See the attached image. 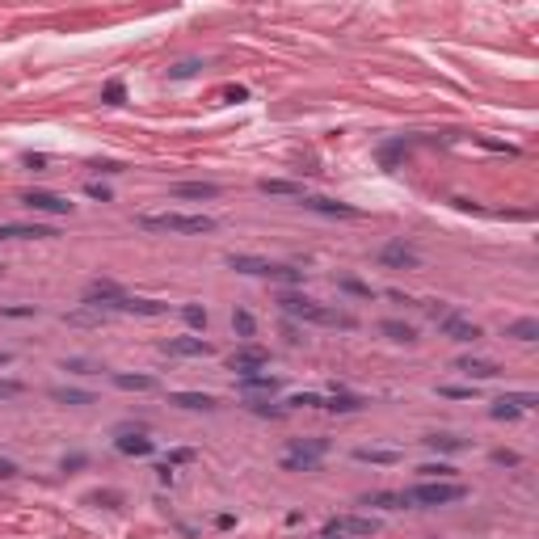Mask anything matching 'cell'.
<instances>
[{
  "mask_svg": "<svg viewBox=\"0 0 539 539\" xmlns=\"http://www.w3.org/2000/svg\"><path fill=\"white\" fill-rule=\"evenodd\" d=\"M439 333L451 337V342H481V325H472V320H464L455 312H443L439 316Z\"/></svg>",
  "mask_w": 539,
  "mask_h": 539,
  "instance_id": "8992f818",
  "label": "cell"
},
{
  "mask_svg": "<svg viewBox=\"0 0 539 539\" xmlns=\"http://www.w3.org/2000/svg\"><path fill=\"white\" fill-rule=\"evenodd\" d=\"M379 333H384L388 342H396V346H413V342H417V329H413V325H405V320H384V325H379Z\"/></svg>",
  "mask_w": 539,
  "mask_h": 539,
  "instance_id": "603a6c76",
  "label": "cell"
},
{
  "mask_svg": "<svg viewBox=\"0 0 539 539\" xmlns=\"http://www.w3.org/2000/svg\"><path fill=\"white\" fill-rule=\"evenodd\" d=\"M0 316H8V320H25V316H38V308H34V304H13V308H0Z\"/></svg>",
  "mask_w": 539,
  "mask_h": 539,
  "instance_id": "ab89813d",
  "label": "cell"
},
{
  "mask_svg": "<svg viewBox=\"0 0 539 539\" xmlns=\"http://www.w3.org/2000/svg\"><path fill=\"white\" fill-rule=\"evenodd\" d=\"M110 379H114V388H122V392H152V388H156L152 375H126V371H114Z\"/></svg>",
  "mask_w": 539,
  "mask_h": 539,
  "instance_id": "cb8c5ba5",
  "label": "cell"
},
{
  "mask_svg": "<svg viewBox=\"0 0 539 539\" xmlns=\"http://www.w3.org/2000/svg\"><path fill=\"white\" fill-rule=\"evenodd\" d=\"M232 371H240V375H253V371H261L266 363H270V350H261V346H253V342H245L232 358Z\"/></svg>",
  "mask_w": 539,
  "mask_h": 539,
  "instance_id": "ba28073f",
  "label": "cell"
},
{
  "mask_svg": "<svg viewBox=\"0 0 539 539\" xmlns=\"http://www.w3.org/2000/svg\"><path fill=\"white\" fill-rule=\"evenodd\" d=\"M245 405H249L257 417H283V413H287V409H283V405H274L270 396H245Z\"/></svg>",
  "mask_w": 539,
  "mask_h": 539,
  "instance_id": "f1b7e54d",
  "label": "cell"
},
{
  "mask_svg": "<svg viewBox=\"0 0 539 539\" xmlns=\"http://www.w3.org/2000/svg\"><path fill=\"white\" fill-rule=\"evenodd\" d=\"M160 350L173 354V358H207L211 354V342H202V337H164Z\"/></svg>",
  "mask_w": 539,
  "mask_h": 539,
  "instance_id": "52a82bcc",
  "label": "cell"
},
{
  "mask_svg": "<svg viewBox=\"0 0 539 539\" xmlns=\"http://www.w3.org/2000/svg\"><path fill=\"white\" fill-rule=\"evenodd\" d=\"M21 392H25L21 379H0V401H13V396H21Z\"/></svg>",
  "mask_w": 539,
  "mask_h": 539,
  "instance_id": "60d3db41",
  "label": "cell"
},
{
  "mask_svg": "<svg viewBox=\"0 0 539 539\" xmlns=\"http://www.w3.org/2000/svg\"><path fill=\"white\" fill-rule=\"evenodd\" d=\"M270 278L274 283H304V270H295V266H270Z\"/></svg>",
  "mask_w": 539,
  "mask_h": 539,
  "instance_id": "d590c367",
  "label": "cell"
},
{
  "mask_svg": "<svg viewBox=\"0 0 539 539\" xmlns=\"http://www.w3.org/2000/svg\"><path fill=\"white\" fill-rule=\"evenodd\" d=\"M493 464H506V468H514V464H519V455H514V451H493Z\"/></svg>",
  "mask_w": 539,
  "mask_h": 539,
  "instance_id": "c3c4849f",
  "label": "cell"
},
{
  "mask_svg": "<svg viewBox=\"0 0 539 539\" xmlns=\"http://www.w3.org/2000/svg\"><path fill=\"white\" fill-rule=\"evenodd\" d=\"M101 101H105V105H122V101H126V84H122V80H110V84L101 89Z\"/></svg>",
  "mask_w": 539,
  "mask_h": 539,
  "instance_id": "d6a6232c",
  "label": "cell"
},
{
  "mask_svg": "<svg viewBox=\"0 0 539 539\" xmlns=\"http://www.w3.org/2000/svg\"><path fill=\"white\" fill-rule=\"evenodd\" d=\"M173 198H219V186L215 181H181V186H173Z\"/></svg>",
  "mask_w": 539,
  "mask_h": 539,
  "instance_id": "7402d4cb",
  "label": "cell"
},
{
  "mask_svg": "<svg viewBox=\"0 0 539 539\" xmlns=\"http://www.w3.org/2000/svg\"><path fill=\"white\" fill-rule=\"evenodd\" d=\"M232 329H236V337H240V342H253V333H257V320H253V312L236 308V312H232Z\"/></svg>",
  "mask_w": 539,
  "mask_h": 539,
  "instance_id": "4316f807",
  "label": "cell"
},
{
  "mask_svg": "<svg viewBox=\"0 0 539 539\" xmlns=\"http://www.w3.org/2000/svg\"><path fill=\"white\" fill-rule=\"evenodd\" d=\"M337 287L350 291V295H358V299H371V295H375V291H371L367 283H358V278H337Z\"/></svg>",
  "mask_w": 539,
  "mask_h": 539,
  "instance_id": "8d00e7d4",
  "label": "cell"
},
{
  "mask_svg": "<svg viewBox=\"0 0 539 539\" xmlns=\"http://www.w3.org/2000/svg\"><path fill=\"white\" fill-rule=\"evenodd\" d=\"M139 228H148V232H177V236H207V232H215V219L211 215L169 211V215H139Z\"/></svg>",
  "mask_w": 539,
  "mask_h": 539,
  "instance_id": "7a4b0ae2",
  "label": "cell"
},
{
  "mask_svg": "<svg viewBox=\"0 0 539 539\" xmlns=\"http://www.w3.org/2000/svg\"><path fill=\"white\" fill-rule=\"evenodd\" d=\"M17 472H21V468H17V464H13V460H0V481H13V476H17Z\"/></svg>",
  "mask_w": 539,
  "mask_h": 539,
  "instance_id": "681fc988",
  "label": "cell"
},
{
  "mask_svg": "<svg viewBox=\"0 0 539 539\" xmlns=\"http://www.w3.org/2000/svg\"><path fill=\"white\" fill-rule=\"evenodd\" d=\"M455 371H460V375H468V379H498V375H502V367H498V363H489V358H460V363H455Z\"/></svg>",
  "mask_w": 539,
  "mask_h": 539,
  "instance_id": "2e32d148",
  "label": "cell"
},
{
  "mask_svg": "<svg viewBox=\"0 0 539 539\" xmlns=\"http://www.w3.org/2000/svg\"><path fill=\"white\" fill-rule=\"evenodd\" d=\"M0 367H13V354L8 350H0Z\"/></svg>",
  "mask_w": 539,
  "mask_h": 539,
  "instance_id": "f5cc1de1",
  "label": "cell"
},
{
  "mask_svg": "<svg viewBox=\"0 0 539 539\" xmlns=\"http://www.w3.org/2000/svg\"><path fill=\"white\" fill-rule=\"evenodd\" d=\"M278 388H283V379H278V375H261V371L240 375V392H245V396H274Z\"/></svg>",
  "mask_w": 539,
  "mask_h": 539,
  "instance_id": "4fadbf2b",
  "label": "cell"
},
{
  "mask_svg": "<svg viewBox=\"0 0 539 539\" xmlns=\"http://www.w3.org/2000/svg\"><path fill=\"white\" fill-rule=\"evenodd\" d=\"M84 194H89V198H97V202H110V190H105L101 181H89V186H84Z\"/></svg>",
  "mask_w": 539,
  "mask_h": 539,
  "instance_id": "f6af8a7d",
  "label": "cell"
},
{
  "mask_svg": "<svg viewBox=\"0 0 539 539\" xmlns=\"http://www.w3.org/2000/svg\"><path fill=\"white\" fill-rule=\"evenodd\" d=\"M114 312H131V316H164L169 308L160 304V299H139V295H126Z\"/></svg>",
  "mask_w": 539,
  "mask_h": 539,
  "instance_id": "d6986e66",
  "label": "cell"
},
{
  "mask_svg": "<svg viewBox=\"0 0 539 539\" xmlns=\"http://www.w3.org/2000/svg\"><path fill=\"white\" fill-rule=\"evenodd\" d=\"M181 320H186L190 329H207V308H198V304H186V308H181Z\"/></svg>",
  "mask_w": 539,
  "mask_h": 539,
  "instance_id": "836d02e7",
  "label": "cell"
},
{
  "mask_svg": "<svg viewBox=\"0 0 539 539\" xmlns=\"http://www.w3.org/2000/svg\"><path fill=\"white\" fill-rule=\"evenodd\" d=\"M156 476H160V485H173V468H169V464H160Z\"/></svg>",
  "mask_w": 539,
  "mask_h": 539,
  "instance_id": "f907efd6",
  "label": "cell"
},
{
  "mask_svg": "<svg viewBox=\"0 0 539 539\" xmlns=\"http://www.w3.org/2000/svg\"><path fill=\"white\" fill-rule=\"evenodd\" d=\"M354 460H358V464H384V468H388V464H401V451H396V447H358Z\"/></svg>",
  "mask_w": 539,
  "mask_h": 539,
  "instance_id": "44dd1931",
  "label": "cell"
},
{
  "mask_svg": "<svg viewBox=\"0 0 539 539\" xmlns=\"http://www.w3.org/2000/svg\"><path fill=\"white\" fill-rule=\"evenodd\" d=\"M304 207L316 215H333V219H358V207L337 202V198H320V194H304Z\"/></svg>",
  "mask_w": 539,
  "mask_h": 539,
  "instance_id": "30bf717a",
  "label": "cell"
},
{
  "mask_svg": "<svg viewBox=\"0 0 539 539\" xmlns=\"http://www.w3.org/2000/svg\"><path fill=\"white\" fill-rule=\"evenodd\" d=\"M198 67H202V63H198V59H186V63H177V67H173V72H169V76H173V80H186V76H194V72H198Z\"/></svg>",
  "mask_w": 539,
  "mask_h": 539,
  "instance_id": "b9f144b4",
  "label": "cell"
},
{
  "mask_svg": "<svg viewBox=\"0 0 539 539\" xmlns=\"http://www.w3.org/2000/svg\"><path fill=\"white\" fill-rule=\"evenodd\" d=\"M257 190L261 194H274V198H304V186L291 181V177H261Z\"/></svg>",
  "mask_w": 539,
  "mask_h": 539,
  "instance_id": "9a60e30c",
  "label": "cell"
},
{
  "mask_svg": "<svg viewBox=\"0 0 539 539\" xmlns=\"http://www.w3.org/2000/svg\"><path fill=\"white\" fill-rule=\"evenodd\" d=\"M51 401L55 405H67V409H84V405H97V396L93 392H84V388H51Z\"/></svg>",
  "mask_w": 539,
  "mask_h": 539,
  "instance_id": "ffe728a7",
  "label": "cell"
},
{
  "mask_svg": "<svg viewBox=\"0 0 539 539\" xmlns=\"http://www.w3.org/2000/svg\"><path fill=\"white\" fill-rule=\"evenodd\" d=\"M89 502H93V506H105V510H118V506L126 502V493H118V489H97V493H89Z\"/></svg>",
  "mask_w": 539,
  "mask_h": 539,
  "instance_id": "f546056e",
  "label": "cell"
},
{
  "mask_svg": "<svg viewBox=\"0 0 539 539\" xmlns=\"http://www.w3.org/2000/svg\"><path fill=\"white\" fill-rule=\"evenodd\" d=\"M84 464H89V455H80V451L76 455H63V472H80Z\"/></svg>",
  "mask_w": 539,
  "mask_h": 539,
  "instance_id": "bcb514c9",
  "label": "cell"
},
{
  "mask_svg": "<svg viewBox=\"0 0 539 539\" xmlns=\"http://www.w3.org/2000/svg\"><path fill=\"white\" fill-rule=\"evenodd\" d=\"M430 451H447V455H460V451H468V439H460V434H430V439H422Z\"/></svg>",
  "mask_w": 539,
  "mask_h": 539,
  "instance_id": "d4e9b609",
  "label": "cell"
},
{
  "mask_svg": "<svg viewBox=\"0 0 539 539\" xmlns=\"http://www.w3.org/2000/svg\"><path fill=\"white\" fill-rule=\"evenodd\" d=\"M325 455H329V439H291L283 468L287 472H320Z\"/></svg>",
  "mask_w": 539,
  "mask_h": 539,
  "instance_id": "277c9868",
  "label": "cell"
},
{
  "mask_svg": "<svg viewBox=\"0 0 539 539\" xmlns=\"http://www.w3.org/2000/svg\"><path fill=\"white\" fill-rule=\"evenodd\" d=\"M379 523L375 519H363V514H342L325 527V535H375Z\"/></svg>",
  "mask_w": 539,
  "mask_h": 539,
  "instance_id": "9c48e42d",
  "label": "cell"
},
{
  "mask_svg": "<svg viewBox=\"0 0 539 539\" xmlns=\"http://www.w3.org/2000/svg\"><path fill=\"white\" fill-rule=\"evenodd\" d=\"M291 405H304V409H316V405H320V396H316V392H299V396H291Z\"/></svg>",
  "mask_w": 539,
  "mask_h": 539,
  "instance_id": "7dc6e473",
  "label": "cell"
},
{
  "mask_svg": "<svg viewBox=\"0 0 539 539\" xmlns=\"http://www.w3.org/2000/svg\"><path fill=\"white\" fill-rule=\"evenodd\" d=\"M63 371H76V375H97L101 367L89 363V358H63Z\"/></svg>",
  "mask_w": 539,
  "mask_h": 539,
  "instance_id": "74e56055",
  "label": "cell"
},
{
  "mask_svg": "<svg viewBox=\"0 0 539 539\" xmlns=\"http://www.w3.org/2000/svg\"><path fill=\"white\" fill-rule=\"evenodd\" d=\"M422 476H426V481H451V476H455V468H451V464H426V468H422Z\"/></svg>",
  "mask_w": 539,
  "mask_h": 539,
  "instance_id": "f35d334b",
  "label": "cell"
},
{
  "mask_svg": "<svg viewBox=\"0 0 539 539\" xmlns=\"http://www.w3.org/2000/svg\"><path fill=\"white\" fill-rule=\"evenodd\" d=\"M506 337H514V342H535V337H539V320H535V316L510 320V325H506Z\"/></svg>",
  "mask_w": 539,
  "mask_h": 539,
  "instance_id": "484cf974",
  "label": "cell"
},
{
  "mask_svg": "<svg viewBox=\"0 0 539 539\" xmlns=\"http://www.w3.org/2000/svg\"><path fill=\"white\" fill-rule=\"evenodd\" d=\"M223 97H228V101H245L249 93H245V89H223Z\"/></svg>",
  "mask_w": 539,
  "mask_h": 539,
  "instance_id": "816d5d0a",
  "label": "cell"
},
{
  "mask_svg": "<svg viewBox=\"0 0 539 539\" xmlns=\"http://www.w3.org/2000/svg\"><path fill=\"white\" fill-rule=\"evenodd\" d=\"M401 498H405V506H455L468 498V489L460 481H422V485L405 489Z\"/></svg>",
  "mask_w": 539,
  "mask_h": 539,
  "instance_id": "3957f363",
  "label": "cell"
},
{
  "mask_svg": "<svg viewBox=\"0 0 539 539\" xmlns=\"http://www.w3.org/2000/svg\"><path fill=\"white\" fill-rule=\"evenodd\" d=\"M169 405L190 409V413H211V409H215V396H211V392H173Z\"/></svg>",
  "mask_w": 539,
  "mask_h": 539,
  "instance_id": "e0dca14e",
  "label": "cell"
},
{
  "mask_svg": "<svg viewBox=\"0 0 539 539\" xmlns=\"http://www.w3.org/2000/svg\"><path fill=\"white\" fill-rule=\"evenodd\" d=\"M21 202H25L30 211H42V215H72V202L59 198V194H51V190H25Z\"/></svg>",
  "mask_w": 539,
  "mask_h": 539,
  "instance_id": "5b68a950",
  "label": "cell"
},
{
  "mask_svg": "<svg viewBox=\"0 0 539 539\" xmlns=\"http://www.w3.org/2000/svg\"><path fill=\"white\" fill-rule=\"evenodd\" d=\"M489 417H498V422H514V417H519V409H510V405H502V401H498V405L489 409Z\"/></svg>",
  "mask_w": 539,
  "mask_h": 539,
  "instance_id": "ee69618b",
  "label": "cell"
},
{
  "mask_svg": "<svg viewBox=\"0 0 539 539\" xmlns=\"http://www.w3.org/2000/svg\"><path fill=\"white\" fill-rule=\"evenodd\" d=\"M194 460H198V451H194V447H173V451L164 455V464H169V468H181V464H194Z\"/></svg>",
  "mask_w": 539,
  "mask_h": 539,
  "instance_id": "e575fe53",
  "label": "cell"
},
{
  "mask_svg": "<svg viewBox=\"0 0 539 539\" xmlns=\"http://www.w3.org/2000/svg\"><path fill=\"white\" fill-rule=\"evenodd\" d=\"M114 447H118V455H131V460H143V455H152V451H156V443H152V439L131 434V430H118Z\"/></svg>",
  "mask_w": 539,
  "mask_h": 539,
  "instance_id": "7c38bea8",
  "label": "cell"
},
{
  "mask_svg": "<svg viewBox=\"0 0 539 539\" xmlns=\"http://www.w3.org/2000/svg\"><path fill=\"white\" fill-rule=\"evenodd\" d=\"M502 405H510V409L527 413V409H535V405H539V396H535V392H506V396H502Z\"/></svg>",
  "mask_w": 539,
  "mask_h": 539,
  "instance_id": "4dcf8cb0",
  "label": "cell"
},
{
  "mask_svg": "<svg viewBox=\"0 0 539 539\" xmlns=\"http://www.w3.org/2000/svg\"><path fill=\"white\" fill-rule=\"evenodd\" d=\"M439 396H451V401H472V396H476V388H451V384H447V388H439Z\"/></svg>",
  "mask_w": 539,
  "mask_h": 539,
  "instance_id": "7bdbcfd3",
  "label": "cell"
},
{
  "mask_svg": "<svg viewBox=\"0 0 539 539\" xmlns=\"http://www.w3.org/2000/svg\"><path fill=\"white\" fill-rule=\"evenodd\" d=\"M228 266H232V270H240V274H257V278H270V266H274V261H266V257H253V253H232V257H228Z\"/></svg>",
  "mask_w": 539,
  "mask_h": 539,
  "instance_id": "ac0fdd59",
  "label": "cell"
},
{
  "mask_svg": "<svg viewBox=\"0 0 539 539\" xmlns=\"http://www.w3.org/2000/svg\"><path fill=\"white\" fill-rule=\"evenodd\" d=\"M363 502H367V506H384V510H401V506H405L401 493H367Z\"/></svg>",
  "mask_w": 539,
  "mask_h": 539,
  "instance_id": "1f68e13d",
  "label": "cell"
},
{
  "mask_svg": "<svg viewBox=\"0 0 539 539\" xmlns=\"http://www.w3.org/2000/svg\"><path fill=\"white\" fill-rule=\"evenodd\" d=\"M278 304H283V312H287V316H295V320L333 325V329H358V320H354L350 312L325 308V304H316V299H308V295H295V291H283V295H278Z\"/></svg>",
  "mask_w": 539,
  "mask_h": 539,
  "instance_id": "6da1fadb",
  "label": "cell"
},
{
  "mask_svg": "<svg viewBox=\"0 0 539 539\" xmlns=\"http://www.w3.org/2000/svg\"><path fill=\"white\" fill-rule=\"evenodd\" d=\"M379 266H388V270H417L422 257H417L409 245L396 240V245H384V249H379Z\"/></svg>",
  "mask_w": 539,
  "mask_h": 539,
  "instance_id": "8fae6325",
  "label": "cell"
},
{
  "mask_svg": "<svg viewBox=\"0 0 539 539\" xmlns=\"http://www.w3.org/2000/svg\"><path fill=\"white\" fill-rule=\"evenodd\" d=\"M46 236L55 232L42 223H0V240H46Z\"/></svg>",
  "mask_w": 539,
  "mask_h": 539,
  "instance_id": "5bb4252c",
  "label": "cell"
},
{
  "mask_svg": "<svg viewBox=\"0 0 539 539\" xmlns=\"http://www.w3.org/2000/svg\"><path fill=\"white\" fill-rule=\"evenodd\" d=\"M363 405H367L363 396H350V392H333V401H329L325 409H329V413H358Z\"/></svg>",
  "mask_w": 539,
  "mask_h": 539,
  "instance_id": "83f0119b",
  "label": "cell"
}]
</instances>
